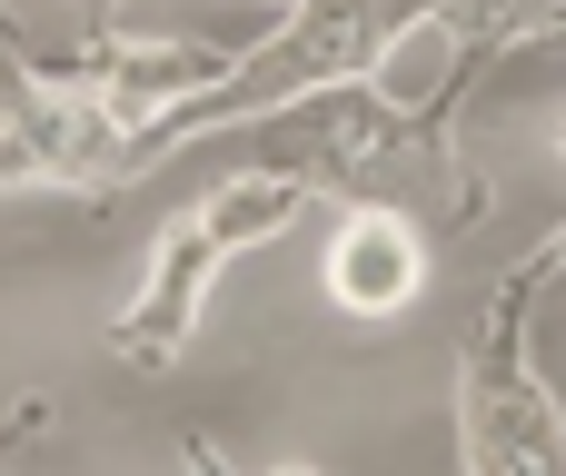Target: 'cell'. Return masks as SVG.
Listing matches in <instances>:
<instances>
[{
	"instance_id": "obj_8",
	"label": "cell",
	"mask_w": 566,
	"mask_h": 476,
	"mask_svg": "<svg viewBox=\"0 0 566 476\" xmlns=\"http://www.w3.org/2000/svg\"><path fill=\"white\" fill-rule=\"evenodd\" d=\"M60 30H70V50H99V40H119V0H60Z\"/></svg>"
},
{
	"instance_id": "obj_2",
	"label": "cell",
	"mask_w": 566,
	"mask_h": 476,
	"mask_svg": "<svg viewBox=\"0 0 566 476\" xmlns=\"http://www.w3.org/2000/svg\"><path fill=\"white\" fill-rule=\"evenodd\" d=\"M438 10H448V0H289V20H279L269 40H249L219 89L179 99V109L149 129V169L179 159V149H199V139H219V129H239V119H259V109L308 99V89L378 80V60H398Z\"/></svg>"
},
{
	"instance_id": "obj_6",
	"label": "cell",
	"mask_w": 566,
	"mask_h": 476,
	"mask_svg": "<svg viewBox=\"0 0 566 476\" xmlns=\"http://www.w3.org/2000/svg\"><path fill=\"white\" fill-rule=\"evenodd\" d=\"M428 40H438V80H428V99L468 109V89H478L507 50L566 40V0H448V10L428 20Z\"/></svg>"
},
{
	"instance_id": "obj_10",
	"label": "cell",
	"mask_w": 566,
	"mask_h": 476,
	"mask_svg": "<svg viewBox=\"0 0 566 476\" xmlns=\"http://www.w3.org/2000/svg\"><path fill=\"white\" fill-rule=\"evenodd\" d=\"M269 10H289V0H269Z\"/></svg>"
},
{
	"instance_id": "obj_7",
	"label": "cell",
	"mask_w": 566,
	"mask_h": 476,
	"mask_svg": "<svg viewBox=\"0 0 566 476\" xmlns=\"http://www.w3.org/2000/svg\"><path fill=\"white\" fill-rule=\"evenodd\" d=\"M50 437V398H20L10 417H0V476H20V457Z\"/></svg>"
},
{
	"instance_id": "obj_9",
	"label": "cell",
	"mask_w": 566,
	"mask_h": 476,
	"mask_svg": "<svg viewBox=\"0 0 566 476\" xmlns=\"http://www.w3.org/2000/svg\"><path fill=\"white\" fill-rule=\"evenodd\" d=\"M179 457H189V476H239L219 447H209V437H179ZM269 476H328V467H269Z\"/></svg>"
},
{
	"instance_id": "obj_5",
	"label": "cell",
	"mask_w": 566,
	"mask_h": 476,
	"mask_svg": "<svg viewBox=\"0 0 566 476\" xmlns=\"http://www.w3.org/2000/svg\"><path fill=\"white\" fill-rule=\"evenodd\" d=\"M418 288H428V229L408 209H348V229L328 248V298L348 318H398V308H418Z\"/></svg>"
},
{
	"instance_id": "obj_4",
	"label": "cell",
	"mask_w": 566,
	"mask_h": 476,
	"mask_svg": "<svg viewBox=\"0 0 566 476\" xmlns=\"http://www.w3.org/2000/svg\"><path fill=\"white\" fill-rule=\"evenodd\" d=\"M298 209H308V189H298L289 169H229V179H219L199 209H179V219L159 229V248H149V278H139V298L119 308L109 348H119L139 378L179 368V348H189V338H199V318H209V288H219V268H229L239 248L279 239Z\"/></svg>"
},
{
	"instance_id": "obj_3",
	"label": "cell",
	"mask_w": 566,
	"mask_h": 476,
	"mask_svg": "<svg viewBox=\"0 0 566 476\" xmlns=\"http://www.w3.org/2000/svg\"><path fill=\"white\" fill-rule=\"evenodd\" d=\"M566 278V219L488 288L468 348H458V457L468 476H566V417L537 378V298Z\"/></svg>"
},
{
	"instance_id": "obj_1",
	"label": "cell",
	"mask_w": 566,
	"mask_h": 476,
	"mask_svg": "<svg viewBox=\"0 0 566 476\" xmlns=\"http://www.w3.org/2000/svg\"><path fill=\"white\" fill-rule=\"evenodd\" d=\"M229 149H249V169H289L308 199H348V209H408L428 239H468L488 219V179L458 149V109L448 99H388L378 80H338L308 89L289 109H259L239 129H219Z\"/></svg>"
},
{
	"instance_id": "obj_11",
	"label": "cell",
	"mask_w": 566,
	"mask_h": 476,
	"mask_svg": "<svg viewBox=\"0 0 566 476\" xmlns=\"http://www.w3.org/2000/svg\"><path fill=\"white\" fill-rule=\"evenodd\" d=\"M0 10H10V0H0Z\"/></svg>"
}]
</instances>
